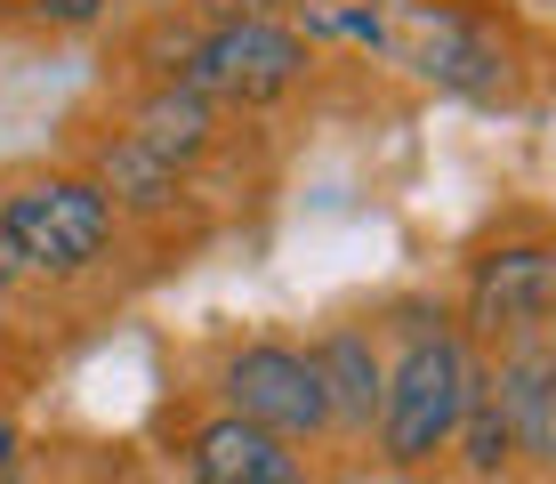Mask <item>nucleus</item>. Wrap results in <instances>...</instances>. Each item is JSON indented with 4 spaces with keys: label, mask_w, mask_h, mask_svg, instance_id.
<instances>
[{
    "label": "nucleus",
    "mask_w": 556,
    "mask_h": 484,
    "mask_svg": "<svg viewBox=\"0 0 556 484\" xmlns=\"http://www.w3.org/2000/svg\"><path fill=\"white\" fill-rule=\"evenodd\" d=\"M492 387H501V412L516 436V460L532 469H556V339L508 347L492 356Z\"/></svg>",
    "instance_id": "9"
},
{
    "label": "nucleus",
    "mask_w": 556,
    "mask_h": 484,
    "mask_svg": "<svg viewBox=\"0 0 556 484\" xmlns=\"http://www.w3.org/2000/svg\"><path fill=\"white\" fill-rule=\"evenodd\" d=\"M16 469H25V429L0 412V484H16Z\"/></svg>",
    "instance_id": "14"
},
{
    "label": "nucleus",
    "mask_w": 556,
    "mask_h": 484,
    "mask_svg": "<svg viewBox=\"0 0 556 484\" xmlns=\"http://www.w3.org/2000/svg\"><path fill=\"white\" fill-rule=\"evenodd\" d=\"M459 332L476 356H508L556 332V235H508L468 259L459 283Z\"/></svg>",
    "instance_id": "4"
},
{
    "label": "nucleus",
    "mask_w": 556,
    "mask_h": 484,
    "mask_svg": "<svg viewBox=\"0 0 556 484\" xmlns=\"http://www.w3.org/2000/svg\"><path fill=\"white\" fill-rule=\"evenodd\" d=\"M452 452L476 484H501L516 469V436H508V412H501V387H492V363H484V380H476V396H468V420H459Z\"/></svg>",
    "instance_id": "11"
},
{
    "label": "nucleus",
    "mask_w": 556,
    "mask_h": 484,
    "mask_svg": "<svg viewBox=\"0 0 556 484\" xmlns=\"http://www.w3.org/2000/svg\"><path fill=\"white\" fill-rule=\"evenodd\" d=\"M98 484H138V476H98Z\"/></svg>",
    "instance_id": "16"
},
{
    "label": "nucleus",
    "mask_w": 556,
    "mask_h": 484,
    "mask_svg": "<svg viewBox=\"0 0 556 484\" xmlns=\"http://www.w3.org/2000/svg\"><path fill=\"white\" fill-rule=\"evenodd\" d=\"M476 380H484V356L468 347V332L435 307H412L404 339L388 356V396H379V429H371L379 460L388 469H435L452 452L459 420H468Z\"/></svg>",
    "instance_id": "1"
},
{
    "label": "nucleus",
    "mask_w": 556,
    "mask_h": 484,
    "mask_svg": "<svg viewBox=\"0 0 556 484\" xmlns=\"http://www.w3.org/2000/svg\"><path fill=\"white\" fill-rule=\"evenodd\" d=\"M178 9H226V16H235V0H178Z\"/></svg>",
    "instance_id": "15"
},
{
    "label": "nucleus",
    "mask_w": 556,
    "mask_h": 484,
    "mask_svg": "<svg viewBox=\"0 0 556 484\" xmlns=\"http://www.w3.org/2000/svg\"><path fill=\"white\" fill-rule=\"evenodd\" d=\"M129 138H138L146 153H162V162L186 178V170L210 153V138H218V106L194 97L186 82H153L138 106H129Z\"/></svg>",
    "instance_id": "10"
},
{
    "label": "nucleus",
    "mask_w": 556,
    "mask_h": 484,
    "mask_svg": "<svg viewBox=\"0 0 556 484\" xmlns=\"http://www.w3.org/2000/svg\"><path fill=\"white\" fill-rule=\"evenodd\" d=\"M395 49L419 82L459 97V106H516L525 97V49L492 0H412L395 25Z\"/></svg>",
    "instance_id": "3"
},
{
    "label": "nucleus",
    "mask_w": 556,
    "mask_h": 484,
    "mask_svg": "<svg viewBox=\"0 0 556 484\" xmlns=\"http://www.w3.org/2000/svg\"><path fill=\"white\" fill-rule=\"evenodd\" d=\"M16 9H25V25H41V33H98L113 16V0H16Z\"/></svg>",
    "instance_id": "12"
},
{
    "label": "nucleus",
    "mask_w": 556,
    "mask_h": 484,
    "mask_svg": "<svg viewBox=\"0 0 556 484\" xmlns=\"http://www.w3.org/2000/svg\"><path fill=\"white\" fill-rule=\"evenodd\" d=\"M306 33H348V41H388L379 9H315V16H306Z\"/></svg>",
    "instance_id": "13"
},
{
    "label": "nucleus",
    "mask_w": 556,
    "mask_h": 484,
    "mask_svg": "<svg viewBox=\"0 0 556 484\" xmlns=\"http://www.w3.org/2000/svg\"><path fill=\"white\" fill-rule=\"evenodd\" d=\"M548 9H556V0H548Z\"/></svg>",
    "instance_id": "17"
},
{
    "label": "nucleus",
    "mask_w": 556,
    "mask_h": 484,
    "mask_svg": "<svg viewBox=\"0 0 556 484\" xmlns=\"http://www.w3.org/2000/svg\"><path fill=\"white\" fill-rule=\"evenodd\" d=\"M218 412L251 420V429L282 436V444H331V404H323V372L306 356V339L282 332H251L218 356Z\"/></svg>",
    "instance_id": "5"
},
{
    "label": "nucleus",
    "mask_w": 556,
    "mask_h": 484,
    "mask_svg": "<svg viewBox=\"0 0 556 484\" xmlns=\"http://www.w3.org/2000/svg\"><path fill=\"white\" fill-rule=\"evenodd\" d=\"M178 476L186 484H315V460L235 412H210L178 444Z\"/></svg>",
    "instance_id": "7"
},
{
    "label": "nucleus",
    "mask_w": 556,
    "mask_h": 484,
    "mask_svg": "<svg viewBox=\"0 0 556 484\" xmlns=\"http://www.w3.org/2000/svg\"><path fill=\"white\" fill-rule=\"evenodd\" d=\"M548 339H556V332H548Z\"/></svg>",
    "instance_id": "18"
},
{
    "label": "nucleus",
    "mask_w": 556,
    "mask_h": 484,
    "mask_svg": "<svg viewBox=\"0 0 556 484\" xmlns=\"http://www.w3.org/2000/svg\"><path fill=\"white\" fill-rule=\"evenodd\" d=\"M122 243V210L89 170H41L0 186V250L33 283H73Z\"/></svg>",
    "instance_id": "2"
},
{
    "label": "nucleus",
    "mask_w": 556,
    "mask_h": 484,
    "mask_svg": "<svg viewBox=\"0 0 556 484\" xmlns=\"http://www.w3.org/2000/svg\"><path fill=\"white\" fill-rule=\"evenodd\" d=\"M194 97L210 106H275L306 82V33L282 25V16H218L194 49H186V73H178Z\"/></svg>",
    "instance_id": "6"
},
{
    "label": "nucleus",
    "mask_w": 556,
    "mask_h": 484,
    "mask_svg": "<svg viewBox=\"0 0 556 484\" xmlns=\"http://www.w3.org/2000/svg\"><path fill=\"white\" fill-rule=\"evenodd\" d=\"M306 356H315V372H323L331 436L339 444H371L379 396H388V347H379V332H363V323H331V332L306 339Z\"/></svg>",
    "instance_id": "8"
}]
</instances>
